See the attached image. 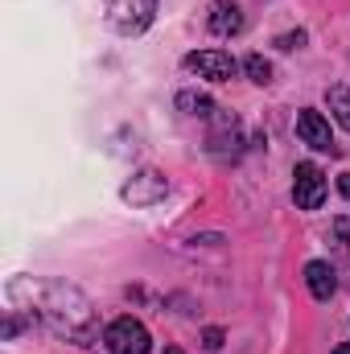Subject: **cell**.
Segmentation results:
<instances>
[{
    "mask_svg": "<svg viewBox=\"0 0 350 354\" xmlns=\"http://www.w3.org/2000/svg\"><path fill=\"white\" fill-rule=\"evenodd\" d=\"M8 301L17 309H29V317H42L58 338L91 346L99 326L91 313V301L66 280H33V276H17L8 280Z\"/></svg>",
    "mask_w": 350,
    "mask_h": 354,
    "instance_id": "obj_1",
    "label": "cell"
},
{
    "mask_svg": "<svg viewBox=\"0 0 350 354\" xmlns=\"http://www.w3.org/2000/svg\"><path fill=\"white\" fill-rule=\"evenodd\" d=\"M103 8H107V21H111L116 33L136 37V33H145L157 21L161 0H103Z\"/></svg>",
    "mask_w": 350,
    "mask_h": 354,
    "instance_id": "obj_2",
    "label": "cell"
},
{
    "mask_svg": "<svg viewBox=\"0 0 350 354\" xmlns=\"http://www.w3.org/2000/svg\"><path fill=\"white\" fill-rule=\"evenodd\" d=\"M103 342H107L111 354H149L153 351V338H149V330H145L136 317H116V322L107 326Z\"/></svg>",
    "mask_w": 350,
    "mask_h": 354,
    "instance_id": "obj_3",
    "label": "cell"
},
{
    "mask_svg": "<svg viewBox=\"0 0 350 354\" xmlns=\"http://www.w3.org/2000/svg\"><path fill=\"white\" fill-rule=\"evenodd\" d=\"M185 71L198 79H210V83H227V79H235L239 62L227 50H194V54H185Z\"/></svg>",
    "mask_w": 350,
    "mask_h": 354,
    "instance_id": "obj_4",
    "label": "cell"
},
{
    "mask_svg": "<svg viewBox=\"0 0 350 354\" xmlns=\"http://www.w3.org/2000/svg\"><path fill=\"white\" fill-rule=\"evenodd\" d=\"M169 194V177L157 174V169H140V174H132L124 181V189H120V198L124 202H132V206H153V202H161Z\"/></svg>",
    "mask_w": 350,
    "mask_h": 354,
    "instance_id": "obj_5",
    "label": "cell"
},
{
    "mask_svg": "<svg viewBox=\"0 0 350 354\" xmlns=\"http://www.w3.org/2000/svg\"><path fill=\"white\" fill-rule=\"evenodd\" d=\"M293 198H297L301 210H317L326 202V174L313 161H301L293 169Z\"/></svg>",
    "mask_w": 350,
    "mask_h": 354,
    "instance_id": "obj_6",
    "label": "cell"
},
{
    "mask_svg": "<svg viewBox=\"0 0 350 354\" xmlns=\"http://www.w3.org/2000/svg\"><path fill=\"white\" fill-rule=\"evenodd\" d=\"M297 136L309 145V149H317V153H330V157H338V145H334V132H330V120L322 115V111H313V107H301L297 111Z\"/></svg>",
    "mask_w": 350,
    "mask_h": 354,
    "instance_id": "obj_7",
    "label": "cell"
},
{
    "mask_svg": "<svg viewBox=\"0 0 350 354\" xmlns=\"http://www.w3.org/2000/svg\"><path fill=\"white\" fill-rule=\"evenodd\" d=\"M239 29H243V12L231 0H214V8H210V33L214 37H235Z\"/></svg>",
    "mask_w": 350,
    "mask_h": 354,
    "instance_id": "obj_8",
    "label": "cell"
},
{
    "mask_svg": "<svg viewBox=\"0 0 350 354\" xmlns=\"http://www.w3.org/2000/svg\"><path fill=\"white\" fill-rule=\"evenodd\" d=\"M305 284H309V292H313L317 301H330L334 288H338L334 268L326 264V260H309V264H305Z\"/></svg>",
    "mask_w": 350,
    "mask_h": 354,
    "instance_id": "obj_9",
    "label": "cell"
},
{
    "mask_svg": "<svg viewBox=\"0 0 350 354\" xmlns=\"http://www.w3.org/2000/svg\"><path fill=\"white\" fill-rule=\"evenodd\" d=\"M177 107H181V111H190V115H202V120L219 115L214 99H206V95H198V91H181V95H177Z\"/></svg>",
    "mask_w": 350,
    "mask_h": 354,
    "instance_id": "obj_10",
    "label": "cell"
},
{
    "mask_svg": "<svg viewBox=\"0 0 350 354\" xmlns=\"http://www.w3.org/2000/svg\"><path fill=\"white\" fill-rule=\"evenodd\" d=\"M326 103H330L334 120L350 132V87H330V91H326Z\"/></svg>",
    "mask_w": 350,
    "mask_h": 354,
    "instance_id": "obj_11",
    "label": "cell"
},
{
    "mask_svg": "<svg viewBox=\"0 0 350 354\" xmlns=\"http://www.w3.org/2000/svg\"><path fill=\"white\" fill-rule=\"evenodd\" d=\"M243 71H248V79H252V83H272V62H268V58H260V54H252V58H248V62H243Z\"/></svg>",
    "mask_w": 350,
    "mask_h": 354,
    "instance_id": "obj_12",
    "label": "cell"
},
{
    "mask_svg": "<svg viewBox=\"0 0 350 354\" xmlns=\"http://www.w3.org/2000/svg\"><path fill=\"white\" fill-rule=\"evenodd\" d=\"M276 46H280V50H301V46H305V33H301V29H297V33H284V37H276Z\"/></svg>",
    "mask_w": 350,
    "mask_h": 354,
    "instance_id": "obj_13",
    "label": "cell"
},
{
    "mask_svg": "<svg viewBox=\"0 0 350 354\" xmlns=\"http://www.w3.org/2000/svg\"><path fill=\"white\" fill-rule=\"evenodd\" d=\"M202 346H206V351H219V346H223V330H206V334H202Z\"/></svg>",
    "mask_w": 350,
    "mask_h": 354,
    "instance_id": "obj_14",
    "label": "cell"
},
{
    "mask_svg": "<svg viewBox=\"0 0 350 354\" xmlns=\"http://www.w3.org/2000/svg\"><path fill=\"white\" fill-rule=\"evenodd\" d=\"M334 235H338L342 243H350V218H338V223H334Z\"/></svg>",
    "mask_w": 350,
    "mask_h": 354,
    "instance_id": "obj_15",
    "label": "cell"
},
{
    "mask_svg": "<svg viewBox=\"0 0 350 354\" xmlns=\"http://www.w3.org/2000/svg\"><path fill=\"white\" fill-rule=\"evenodd\" d=\"M338 194H342V198H350V174L338 177Z\"/></svg>",
    "mask_w": 350,
    "mask_h": 354,
    "instance_id": "obj_16",
    "label": "cell"
},
{
    "mask_svg": "<svg viewBox=\"0 0 350 354\" xmlns=\"http://www.w3.org/2000/svg\"><path fill=\"white\" fill-rule=\"evenodd\" d=\"M334 354H350V342H347V346H338V351H334Z\"/></svg>",
    "mask_w": 350,
    "mask_h": 354,
    "instance_id": "obj_17",
    "label": "cell"
}]
</instances>
